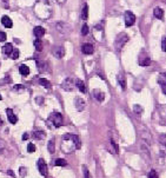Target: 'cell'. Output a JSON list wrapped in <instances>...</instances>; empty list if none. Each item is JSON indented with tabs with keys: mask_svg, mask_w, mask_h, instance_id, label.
Masks as SVG:
<instances>
[{
	"mask_svg": "<svg viewBox=\"0 0 166 178\" xmlns=\"http://www.w3.org/2000/svg\"><path fill=\"white\" fill-rule=\"evenodd\" d=\"M6 39H7L6 33L2 32V31H0V41H6Z\"/></svg>",
	"mask_w": 166,
	"mask_h": 178,
	"instance_id": "obj_34",
	"label": "cell"
},
{
	"mask_svg": "<svg viewBox=\"0 0 166 178\" xmlns=\"http://www.w3.org/2000/svg\"><path fill=\"white\" fill-rule=\"evenodd\" d=\"M7 173H8L10 176H12V177H14V176H15V175H14V172H13L12 170H8V171H7Z\"/></svg>",
	"mask_w": 166,
	"mask_h": 178,
	"instance_id": "obj_41",
	"label": "cell"
},
{
	"mask_svg": "<svg viewBox=\"0 0 166 178\" xmlns=\"http://www.w3.org/2000/svg\"><path fill=\"white\" fill-rule=\"evenodd\" d=\"M127 40H129V37L125 33L118 34L117 38H116V41H114V47H116V50H117L118 52H120L122 48L124 47V45L127 43Z\"/></svg>",
	"mask_w": 166,
	"mask_h": 178,
	"instance_id": "obj_3",
	"label": "cell"
},
{
	"mask_svg": "<svg viewBox=\"0 0 166 178\" xmlns=\"http://www.w3.org/2000/svg\"><path fill=\"white\" fill-rule=\"evenodd\" d=\"M83 53L84 54H92L93 52H94V48H93V46L91 44H85L83 45Z\"/></svg>",
	"mask_w": 166,
	"mask_h": 178,
	"instance_id": "obj_13",
	"label": "cell"
},
{
	"mask_svg": "<svg viewBox=\"0 0 166 178\" xmlns=\"http://www.w3.org/2000/svg\"><path fill=\"white\" fill-rule=\"evenodd\" d=\"M61 151L64 153H72L74 152L77 149L80 147V140L78 138V136L72 134H64L63 139H61Z\"/></svg>",
	"mask_w": 166,
	"mask_h": 178,
	"instance_id": "obj_1",
	"label": "cell"
},
{
	"mask_svg": "<svg viewBox=\"0 0 166 178\" xmlns=\"http://www.w3.org/2000/svg\"><path fill=\"white\" fill-rule=\"evenodd\" d=\"M19 171H20V173H21L22 177H25V176H26V169H25V167H20V169H19Z\"/></svg>",
	"mask_w": 166,
	"mask_h": 178,
	"instance_id": "obj_38",
	"label": "cell"
},
{
	"mask_svg": "<svg viewBox=\"0 0 166 178\" xmlns=\"http://www.w3.org/2000/svg\"><path fill=\"white\" fill-rule=\"evenodd\" d=\"M133 111L138 114H142L143 113V107L140 105H133Z\"/></svg>",
	"mask_w": 166,
	"mask_h": 178,
	"instance_id": "obj_28",
	"label": "cell"
},
{
	"mask_svg": "<svg viewBox=\"0 0 166 178\" xmlns=\"http://www.w3.org/2000/svg\"><path fill=\"white\" fill-rule=\"evenodd\" d=\"M37 66L39 68V71H41V72H44L45 70H46V63L45 61H37Z\"/></svg>",
	"mask_w": 166,
	"mask_h": 178,
	"instance_id": "obj_26",
	"label": "cell"
},
{
	"mask_svg": "<svg viewBox=\"0 0 166 178\" xmlns=\"http://www.w3.org/2000/svg\"><path fill=\"white\" fill-rule=\"evenodd\" d=\"M153 13H155V17L157 19H160V20H161V19L164 18V11H163L160 7H155Z\"/></svg>",
	"mask_w": 166,
	"mask_h": 178,
	"instance_id": "obj_17",
	"label": "cell"
},
{
	"mask_svg": "<svg viewBox=\"0 0 166 178\" xmlns=\"http://www.w3.org/2000/svg\"><path fill=\"white\" fill-rule=\"evenodd\" d=\"M87 18H89V6H87V4H85L83 7V12H81V19L87 20Z\"/></svg>",
	"mask_w": 166,
	"mask_h": 178,
	"instance_id": "obj_19",
	"label": "cell"
},
{
	"mask_svg": "<svg viewBox=\"0 0 166 178\" xmlns=\"http://www.w3.org/2000/svg\"><path fill=\"white\" fill-rule=\"evenodd\" d=\"M34 47H35L37 51H41V50H43V43H41L40 39H37V40L34 41Z\"/></svg>",
	"mask_w": 166,
	"mask_h": 178,
	"instance_id": "obj_25",
	"label": "cell"
},
{
	"mask_svg": "<svg viewBox=\"0 0 166 178\" xmlns=\"http://www.w3.org/2000/svg\"><path fill=\"white\" fill-rule=\"evenodd\" d=\"M24 89H25V86H24V85H20V84L13 86V90H15V91H19V90H24Z\"/></svg>",
	"mask_w": 166,
	"mask_h": 178,
	"instance_id": "obj_37",
	"label": "cell"
},
{
	"mask_svg": "<svg viewBox=\"0 0 166 178\" xmlns=\"http://www.w3.org/2000/svg\"><path fill=\"white\" fill-rule=\"evenodd\" d=\"M139 64H140L142 66H148V65L151 64V60H150V58H146V59H144V60H142Z\"/></svg>",
	"mask_w": 166,
	"mask_h": 178,
	"instance_id": "obj_29",
	"label": "cell"
},
{
	"mask_svg": "<svg viewBox=\"0 0 166 178\" xmlns=\"http://www.w3.org/2000/svg\"><path fill=\"white\" fill-rule=\"evenodd\" d=\"M74 84H76V86H77L78 89L80 90V92H81V93H86V86H85V84H84V81H83V80L77 79Z\"/></svg>",
	"mask_w": 166,
	"mask_h": 178,
	"instance_id": "obj_15",
	"label": "cell"
},
{
	"mask_svg": "<svg viewBox=\"0 0 166 178\" xmlns=\"http://www.w3.org/2000/svg\"><path fill=\"white\" fill-rule=\"evenodd\" d=\"M1 22H2V25H4L5 27H7V28H11L12 26H13V22H12V20L7 17V15H4V17L1 18Z\"/></svg>",
	"mask_w": 166,
	"mask_h": 178,
	"instance_id": "obj_14",
	"label": "cell"
},
{
	"mask_svg": "<svg viewBox=\"0 0 166 178\" xmlns=\"http://www.w3.org/2000/svg\"><path fill=\"white\" fill-rule=\"evenodd\" d=\"M87 33H89V26L85 24V25L83 26V28H81V34H83V35H86Z\"/></svg>",
	"mask_w": 166,
	"mask_h": 178,
	"instance_id": "obj_31",
	"label": "cell"
},
{
	"mask_svg": "<svg viewBox=\"0 0 166 178\" xmlns=\"http://www.w3.org/2000/svg\"><path fill=\"white\" fill-rule=\"evenodd\" d=\"M83 171H84V175H85V178H91V175L89 172V169L86 166H83Z\"/></svg>",
	"mask_w": 166,
	"mask_h": 178,
	"instance_id": "obj_33",
	"label": "cell"
},
{
	"mask_svg": "<svg viewBox=\"0 0 166 178\" xmlns=\"http://www.w3.org/2000/svg\"><path fill=\"white\" fill-rule=\"evenodd\" d=\"M55 1H57L58 4H64V2H65V0H55Z\"/></svg>",
	"mask_w": 166,
	"mask_h": 178,
	"instance_id": "obj_43",
	"label": "cell"
},
{
	"mask_svg": "<svg viewBox=\"0 0 166 178\" xmlns=\"http://www.w3.org/2000/svg\"><path fill=\"white\" fill-rule=\"evenodd\" d=\"M54 164L57 166H66L67 165V162L65 159H61V158H58V159H55Z\"/></svg>",
	"mask_w": 166,
	"mask_h": 178,
	"instance_id": "obj_24",
	"label": "cell"
},
{
	"mask_svg": "<svg viewBox=\"0 0 166 178\" xmlns=\"http://www.w3.org/2000/svg\"><path fill=\"white\" fill-rule=\"evenodd\" d=\"M111 143H112V146H113V149H114V151H116V153H118V145H117V143L113 140V139H111Z\"/></svg>",
	"mask_w": 166,
	"mask_h": 178,
	"instance_id": "obj_36",
	"label": "cell"
},
{
	"mask_svg": "<svg viewBox=\"0 0 166 178\" xmlns=\"http://www.w3.org/2000/svg\"><path fill=\"white\" fill-rule=\"evenodd\" d=\"M6 113H7V118H8V122L11 123V124H17L18 122V118H17V116L13 113L11 109H7L6 110Z\"/></svg>",
	"mask_w": 166,
	"mask_h": 178,
	"instance_id": "obj_11",
	"label": "cell"
},
{
	"mask_svg": "<svg viewBox=\"0 0 166 178\" xmlns=\"http://www.w3.org/2000/svg\"><path fill=\"white\" fill-rule=\"evenodd\" d=\"M38 169H39V172L44 176V177H47L48 176V171H47V164L43 158H40L38 160Z\"/></svg>",
	"mask_w": 166,
	"mask_h": 178,
	"instance_id": "obj_6",
	"label": "cell"
},
{
	"mask_svg": "<svg viewBox=\"0 0 166 178\" xmlns=\"http://www.w3.org/2000/svg\"><path fill=\"white\" fill-rule=\"evenodd\" d=\"M33 136L37 139H44L45 137H46V134H45L44 131H40V130L38 131V130H37V131H34L33 132Z\"/></svg>",
	"mask_w": 166,
	"mask_h": 178,
	"instance_id": "obj_22",
	"label": "cell"
},
{
	"mask_svg": "<svg viewBox=\"0 0 166 178\" xmlns=\"http://www.w3.org/2000/svg\"><path fill=\"white\" fill-rule=\"evenodd\" d=\"M73 86H74V84H73V79L72 78H66L64 80V83L61 84V87L65 91H72Z\"/></svg>",
	"mask_w": 166,
	"mask_h": 178,
	"instance_id": "obj_8",
	"label": "cell"
},
{
	"mask_svg": "<svg viewBox=\"0 0 166 178\" xmlns=\"http://www.w3.org/2000/svg\"><path fill=\"white\" fill-rule=\"evenodd\" d=\"M37 103H38V104H43V103H44V100H43L41 97H40V98L38 97V98H37Z\"/></svg>",
	"mask_w": 166,
	"mask_h": 178,
	"instance_id": "obj_40",
	"label": "cell"
},
{
	"mask_svg": "<svg viewBox=\"0 0 166 178\" xmlns=\"http://www.w3.org/2000/svg\"><path fill=\"white\" fill-rule=\"evenodd\" d=\"M52 54H53L55 58L60 59V58H63L64 54H65V50H64L63 46H54V47L52 48Z\"/></svg>",
	"mask_w": 166,
	"mask_h": 178,
	"instance_id": "obj_7",
	"label": "cell"
},
{
	"mask_svg": "<svg viewBox=\"0 0 166 178\" xmlns=\"http://www.w3.org/2000/svg\"><path fill=\"white\" fill-rule=\"evenodd\" d=\"M148 178H158V173L155 170H151L150 173H148Z\"/></svg>",
	"mask_w": 166,
	"mask_h": 178,
	"instance_id": "obj_32",
	"label": "cell"
},
{
	"mask_svg": "<svg viewBox=\"0 0 166 178\" xmlns=\"http://www.w3.org/2000/svg\"><path fill=\"white\" fill-rule=\"evenodd\" d=\"M11 57H12V59H18V57H19V50H13L12 51V53H11Z\"/></svg>",
	"mask_w": 166,
	"mask_h": 178,
	"instance_id": "obj_30",
	"label": "cell"
},
{
	"mask_svg": "<svg viewBox=\"0 0 166 178\" xmlns=\"http://www.w3.org/2000/svg\"><path fill=\"white\" fill-rule=\"evenodd\" d=\"M118 81H119V84H120V86H122V90L126 89V81H125V78L122 77V74H120V76L118 77Z\"/></svg>",
	"mask_w": 166,
	"mask_h": 178,
	"instance_id": "obj_27",
	"label": "cell"
},
{
	"mask_svg": "<svg viewBox=\"0 0 166 178\" xmlns=\"http://www.w3.org/2000/svg\"><path fill=\"white\" fill-rule=\"evenodd\" d=\"M93 94H94L96 99H98L99 101H103V100H104V98H105V94H104L103 92H100L99 90H94Z\"/></svg>",
	"mask_w": 166,
	"mask_h": 178,
	"instance_id": "obj_20",
	"label": "cell"
},
{
	"mask_svg": "<svg viewBox=\"0 0 166 178\" xmlns=\"http://www.w3.org/2000/svg\"><path fill=\"white\" fill-rule=\"evenodd\" d=\"M33 33H34V35L37 37V39H40L41 37H44L45 28L44 27H41V26H37V27H34Z\"/></svg>",
	"mask_w": 166,
	"mask_h": 178,
	"instance_id": "obj_12",
	"label": "cell"
},
{
	"mask_svg": "<svg viewBox=\"0 0 166 178\" xmlns=\"http://www.w3.org/2000/svg\"><path fill=\"white\" fill-rule=\"evenodd\" d=\"M142 139H143V143H145V144L148 145V146L152 143V136L150 134V132H147V131L142 132Z\"/></svg>",
	"mask_w": 166,
	"mask_h": 178,
	"instance_id": "obj_10",
	"label": "cell"
},
{
	"mask_svg": "<svg viewBox=\"0 0 166 178\" xmlns=\"http://www.w3.org/2000/svg\"><path fill=\"white\" fill-rule=\"evenodd\" d=\"M124 19H125V25L127 26V27H130V26H132L134 21H135V15L133 14L131 11H126L125 12V14H124Z\"/></svg>",
	"mask_w": 166,
	"mask_h": 178,
	"instance_id": "obj_5",
	"label": "cell"
},
{
	"mask_svg": "<svg viewBox=\"0 0 166 178\" xmlns=\"http://www.w3.org/2000/svg\"><path fill=\"white\" fill-rule=\"evenodd\" d=\"M74 104H76V107H77V110L79 112H81L85 107H86V103H85V100L83 99V98H80V97L76 98Z\"/></svg>",
	"mask_w": 166,
	"mask_h": 178,
	"instance_id": "obj_9",
	"label": "cell"
},
{
	"mask_svg": "<svg viewBox=\"0 0 166 178\" xmlns=\"http://www.w3.org/2000/svg\"><path fill=\"white\" fill-rule=\"evenodd\" d=\"M2 51H4V53H5L6 56H11L12 51H13V46H12L11 43H6L5 46L2 47Z\"/></svg>",
	"mask_w": 166,
	"mask_h": 178,
	"instance_id": "obj_16",
	"label": "cell"
},
{
	"mask_svg": "<svg viewBox=\"0 0 166 178\" xmlns=\"http://www.w3.org/2000/svg\"><path fill=\"white\" fill-rule=\"evenodd\" d=\"M48 151L51 152V153H54V151H55V140H54V138H52L50 142H48Z\"/></svg>",
	"mask_w": 166,
	"mask_h": 178,
	"instance_id": "obj_21",
	"label": "cell"
},
{
	"mask_svg": "<svg viewBox=\"0 0 166 178\" xmlns=\"http://www.w3.org/2000/svg\"><path fill=\"white\" fill-rule=\"evenodd\" d=\"M27 151H28V152H34V151H35V145L28 144L27 145Z\"/></svg>",
	"mask_w": 166,
	"mask_h": 178,
	"instance_id": "obj_35",
	"label": "cell"
},
{
	"mask_svg": "<svg viewBox=\"0 0 166 178\" xmlns=\"http://www.w3.org/2000/svg\"><path fill=\"white\" fill-rule=\"evenodd\" d=\"M1 99H2V98H1V96H0V100H1Z\"/></svg>",
	"mask_w": 166,
	"mask_h": 178,
	"instance_id": "obj_44",
	"label": "cell"
},
{
	"mask_svg": "<svg viewBox=\"0 0 166 178\" xmlns=\"http://www.w3.org/2000/svg\"><path fill=\"white\" fill-rule=\"evenodd\" d=\"M27 138H28V134H24V137H22V139H24V140H26Z\"/></svg>",
	"mask_w": 166,
	"mask_h": 178,
	"instance_id": "obj_42",
	"label": "cell"
},
{
	"mask_svg": "<svg viewBox=\"0 0 166 178\" xmlns=\"http://www.w3.org/2000/svg\"><path fill=\"white\" fill-rule=\"evenodd\" d=\"M161 48H163V51H165V37L163 38V41H161Z\"/></svg>",
	"mask_w": 166,
	"mask_h": 178,
	"instance_id": "obj_39",
	"label": "cell"
},
{
	"mask_svg": "<svg viewBox=\"0 0 166 178\" xmlns=\"http://www.w3.org/2000/svg\"><path fill=\"white\" fill-rule=\"evenodd\" d=\"M50 122L54 125L55 127H60L63 125V114L59 112H53L50 116Z\"/></svg>",
	"mask_w": 166,
	"mask_h": 178,
	"instance_id": "obj_4",
	"label": "cell"
},
{
	"mask_svg": "<svg viewBox=\"0 0 166 178\" xmlns=\"http://www.w3.org/2000/svg\"><path fill=\"white\" fill-rule=\"evenodd\" d=\"M34 12L40 19L50 18L52 13V6L50 0H38V2L34 6Z\"/></svg>",
	"mask_w": 166,
	"mask_h": 178,
	"instance_id": "obj_2",
	"label": "cell"
},
{
	"mask_svg": "<svg viewBox=\"0 0 166 178\" xmlns=\"http://www.w3.org/2000/svg\"><path fill=\"white\" fill-rule=\"evenodd\" d=\"M39 84H40V85H43V86L46 87V89H51V83H50L47 79H45V78L39 79Z\"/></svg>",
	"mask_w": 166,
	"mask_h": 178,
	"instance_id": "obj_23",
	"label": "cell"
},
{
	"mask_svg": "<svg viewBox=\"0 0 166 178\" xmlns=\"http://www.w3.org/2000/svg\"><path fill=\"white\" fill-rule=\"evenodd\" d=\"M19 71H20V74H22V76H28L30 74V67L27 66V65H20V67H19Z\"/></svg>",
	"mask_w": 166,
	"mask_h": 178,
	"instance_id": "obj_18",
	"label": "cell"
}]
</instances>
